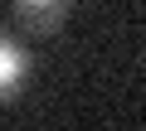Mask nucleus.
Masks as SVG:
<instances>
[{"instance_id": "obj_1", "label": "nucleus", "mask_w": 146, "mask_h": 131, "mask_svg": "<svg viewBox=\"0 0 146 131\" xmlns=\"http://www.w3.org/2000/svg\"><path fill=\"white\" fill-rule=\"evenodd\" d=\"M68 5H73V0H10L15 20H20L25 29H34V34L58 29V24H63V15H68Z\"/></svg>"}, {"instance_id": "obj_2", "label": "nucleus", "mask_w": 146, "mask_h": 131, "mask_svg": "<svg viewBox=\"0 0 146 131\" xmlns=\"http://www.w3.org/2000/svg\"><path fill=\"white\" fill-rule=\"evenodd\" d=\"M25 73H29V58L20 53V44L10 34H0V102L15 97V88L25 83Z\"/></svg>"}]
</instances>
